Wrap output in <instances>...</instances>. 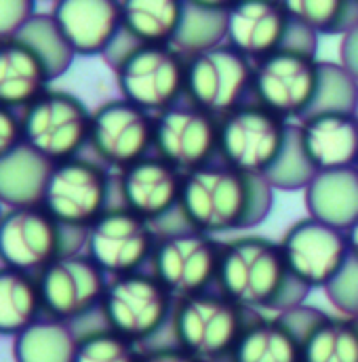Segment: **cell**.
I'll return each mask as SVG.
<instances>
[{
	"instance_id": "6da1fadb",
	"label": "cell",
	"mask_w": 358,
	"mask_h": 362,
	"mask_svg": "<svg viewBox=\"0 0 358 362\" xmlns=\"http://www.w3.org/2000/svg\"><path fill=\"white\" fill-rule=\"evenodd\" d=\"M266 177L245 175L224 163H209L183 173L178 217L183 228L217 236L260 226L272 209Z\"/></svg>"
},
{
	"instance_id": "7a4b0ae2",
	"label": "cell",
	"mask_w": 358,
	"mask_h": 362,
	"mask_svg": "<svg viewBox=\"0 0 358 362\" xmlns=\"http://www.w3.org/2000/svg\"><path fill=\"white\" fill-rule=\"evenodd\" d=\"M215 291L249 314L289 312L310 293L289 272L280 245L258 234H238L221 245Z\"/></svg>"
},
{
	"instance_id": "3957f363",
	"label": "cell",
	"mask_w": 358,
	"mask_h": 362,
	"mask_svg": "<svg viewBox=\"0 0 358 362\" xmlns=\"http://www.w3.org/2000/svg\"><path fill=\"white\" fill-rule=\"evenodd\" d=\"M87 230L59 223L42 204L6 209L0 219V264L38 274L55 259L85 251Z\"/></svg>"
},
{
	"instance_id": "277c9868",
	"label": "cell",
	"mask_w": 358,
	"mask_h": 362,
	"mask_svg": "<svg viewBox=\"0 0 358 362\" xmlns=\"http://www.w3.org/2000/svg\"><path fill=\"white\" fill-rule=\"evenodd\" d=\"M249 316L219 291H204L175 301L169 331L200 362H228Z\"/></svg>"
},
{
	"instance_id": "5b68a950",
	"label": "cell",
	"mask_w": 358,
	"mask_h": 362,
	"mask_svg": "<svg viewBox=\"0 0 358 362\" xmlns=\"http://www.w3.org/2000/svg\"><path fill=\"white\" fill-rule=\"evenodd\" d=\"M175 299L148 270L112 276L99 303L101 322L137 346L169 329Z\"/></svg>"
},
{
	"instance_id": "8992f818",
	"label": "cell",
	"mask_w": 358,
	"mask_h": 362,
	"mask_svg": "<svg viewBox=\"0 0 358 362\" xmlns=\"http://www.w3.org/2000/svg\"><path fill=\"white\" fill-rule=\"evenodd\" d=\"M291 122L249 99L217 124V160L245 175L266 177L289 137Z\"/></svg>"
},
{
	"instance_id": "52a82bcc",
	"label": "cell",
	"mask_w": 358,
	"mask_h": 362,
	"mask_svg": "<svg viewBox=\"0 0 358 362\" xmlns=\"http://www.w3.org/2000/svg\"><path fill=\"white\" fill-rule=\"evenodd\" d=\"M321 85L316 53L280 47L253 62L251 99L266 105L287 122L301 120L314 105Z\"/></svg>"
},
{
	"instance_id": "ba28073f",
	"label": "cell",
	"mask_w": 358,
	"mask_h": 362,
	"mask_svg": "<svg viewBox=\"0 0 358 362\" xmlns=\"http://www.w3.org/2000/svg\"><path fill=\"white\" fill-rule=\"evenodd\" d=\"M185 55L173 45H135L112 68L120 97L161 114L183 101Z\"/></svg>"
},
{
	"instance_id": "9c48e42d",
	"label": "cell",
	"mask_w": 358,
	"mask_h": 362,
	"mask_svg": "<svg viewBox=\"0 0 358 362\" xmlns=\"http://www.w3.org/2000/svg\"><path fill=\"white\" fill-rule=\"evenodd\" d=\"M91 114L76 95L47 89L21 112L23 141L51 163L81 156L89 148Z\"/></svg>"
},
{
	"instance_id": "30bf717a",
	"label": "cell",
	"mask_w": 358,
	"mask_h": 362,
	"mask_svg": "<svg viewBox=\"0 0 358 362\" xmlns=\"http://www.w3.org/2000/svg\"><path fill=\"white\" fill-rule=\"evenodd\" d=\"M185 93L192 105L221 118L251 97L253 62L228 42L185 57Z\"/></svg>"
},
{
	"instance_id": "8fae6325",
	"label": "cell",
	"mask_w": 358,
	"mask_h": 362,
	"mask_svg": "<svg viewBox=\"0 0 358 362\" xmlns=\"http://www.w3.org/2000/svg\"><path fill=\"white\" fill-rule=\"evenodd\" d=\"M114 181L99 160L74 156L55 163L42 206L64 226L89 230L114 202Z\"/></svg>"
},
{
	"instance_id": "7c38bea8",
	"label": "cell",
	"mask_w": 358,
	"mask_h": 362,
	"mask_svg": "<svg viewBox=\"0 0 358 362\" xmlns=\"http://www.w3.org/2000/svg\"><path fill=\"white\" fill-rule=\"evenodd\" d=\"M221 245L215 236L190 228L161 232L150 272L175 301L211 291L219 270Z\"/></svg>"
},
{
	"instance_id": "4fadbf2b",
	"label": "cell",
	"mask_w": 358,
	"mask_h": 362,
	"mask_svg": "<svg viewBox=\"0 0 358 362\" xmlns=\"http://www.w3.org/2000/svg\"><path fill=\"white\" fill-rule=\"evenodd\" d=\"M158 230L122 204H112L87 230L85 253L112 276L142 272L150 266Z\"/></svg>"
},
{
	"instance_id": "5bb4252c",
	"label": "cell",
	"mask_w": 358,
	"mask_h": 362,
	"mask_svg": "<svg viewBox=\"0 0 358 362\" xmlns=\"http://www.w3.org/2000/svg\"><path fill=\"white\" fill-rule=\"evenodd\" d=\"M278 245L293 278L310 291L327 288L350 262L346 230L312 215L289 226Z\"/></svg>"
},
{
	"instance_id": "9a60e30c",
	"label": "cell",
	"mask_w": 358,
	"mask_h": 362,
	"mask_svg": "<svg viewBox=\"0 0 358 362\" xmlns=\"http://www.w3.org/2000/svg\"><path fill=\"white\" fill-rule=\"evenodd\" d=\"M89 148L103 167L127 169L154 152V114L125 97L101 103L91 114Z\"/></svg>"
},
{
	"instance_id": "2e32d148",
	"label": "cell",
	"mask_w": 358,
	"mask_h": 362,
	"mask_svg": "<svg viewBox=\"0 0 358 362\" xmlns=\"http://www.w3.org/2000/svg\"><path fill=\"white\" fill-rule=\"evenodd\" d=\"M36 280L42 314L76 325L99 310L110 276L81 251L55 259Z\"/></svg>"
},
{
	"instance_id": "e0dca14e",
	"label": "cell",
	"mask_w": 358,
	"mask_h": 362,
	"mask_svg": "<svg viewBox=\"0 0 358 362\" xmlns=\"http://www.w3.org/2000/svg\"><path fill=\"white\" fill-rule=\"evenodd\" d=\"M219 118L179 101L154 116V154L181 173L196 171L217 158Z\"/></svg>"
},
{
	"instance_id": "ac0fdd59",
	"label": "cell",
	"mask_w": 358,
	"mask_h": 362,
	"mask_svg": "<svg viewBox=\"0 0 358 362\" xmlns=\"http://www.w3.org/2000/svg\"><path fill=\"white\" fill-rule=\"evenodd\" d=\"M183 173L156 154L118 171L114 180V194L118 202L146 221L154 223L161 232L171 219H178Z\"/></svg>"
},
{
	"instance_id": "d6986e66",
	"label": "cell",
	"mask_w": 358,
	"mask_h": 362,
	"mask_svg": "<svg viewBox=\"0 0 358 362\" xmlns=\"http://www.w3.org/2000/svg\"><path fill=\"white\" fill-rule=\"evenodd\" d=\"M295 127L301 150L316 173L357 169L358 120L354 112H310Z\"/></svg>"
},
{
	"instance_id": "ffe728a7",
	"label": "cell",
	"mask_w": 358,
	"mask_h": 362,
	"mask_svg": "<svg viewBox=\"0 0 358 362\" xmlns=\"http://www.w3.org/2000/svg\"><path fill=\"white\" fill-rule=\"evenodd\" d=\"M291 23L282 0H236L226 11V42L258 62L284 47Z\"/></svg>"
},
{
	"instance_id": "44dd1931",
	"label": "cell",
	"mask_w": 358,
	"mask_h": 362,
	"mask_svg": "<svg viewBox=\"0 0 358 362\" xmlns=\"http://www.w3.org/2000/svg\"><path fill=\"white\" fill-rule=\"evenodd\" d=\"M282 316L301 335V362H358V316L293 308Z\"/></svg>"
},
{
	"instance_id": "7402d4cb",
	"label": "cell",
	"mask_w": 358,
	"mask_h": 362,
	"mask_svg": "<svg viewBox=\"0 0 358 362\" xmlns=\"http://www.w3.org/2000/svg\"><path fill=\"white\" fill-rule=\"evenodd\" d=\"M76 55H103L122 30L120 0H55L51 11Z\"/></svg>"
},
{
	"instance_id": "603a6c76",
	"label": "cell",
	"mask_w": 358,
	"mask_h": 362,
	"mask_svg": "<svg viewBox=\"0 0 358 362\" xmlns=\"http://www.w3.org/2000/svg\"><path fill=\"white\" fill-rule=\"evenodd\" d=\"M228 362H301V335L282 314H251Z\"/></svg>"
},
{
	"instance_id": "cb8c5ba5",
	"label": "cell",
	"mask_w": 358,
	"mask_h": 362,
	"mask_svg": "<svg viewBox=\"0 0 358 362\" xmlns=\"http://www.w3.org/2000/svg\"><path fill=\"white\" fill-rule=\"evenodd\" d=\"M40 57L19 38L0 40V103L8 107H25L51 85Z\"/></svg>"
},
{
	"instance_id": "d4e9b609",
	"label": "cell",
	"mask_w": 358,
	"mask_h": 362,
	"mask_svg": "<svg viewBox=\"0 0 358 362\" xmlns=\"http://www.w3.org/2000/svg\"><path fill=\"white\" fill-rule=\"evenodd\" d=\"M53 165L25 141L17 146L0 158V202L6 209L42 204Z\"/></svg>"
},
{
	"instance_id": "484cf974",
	"label": "cell",
	"mask_w": 358,
	"mask_h": 362,
	"mask_svg": "<svg viewBox=\"0 0 358 362\" xmlns=\"http://www.w3.org/2000/svg\"><path fill=\"white\" fill-rule=\"evenodd\" d=\"M308 215L346 230L358 217V171L316 173L304 189Z\"/></svg>"
},
{
	"instance_id": "4316f807",
	"label": "cell",
	"mask_w": 358,
	"mask_h": 362,
	"mask_svg": "<svg viewBox=\"0 0 358 362\" xmlns=\"http://www.w3.org/2000/svg\"><path fill=\"white\" fill-rule=\"evenodd\" d=\"M76 350V327L47 314L38 316L30 327L13 337L15 362H74Z\"/></svg>"
},
{
	"instance_id": "83f0119b",
	"label": "cell",
	"mask_w": 358,
	"mask_h": 362,
	"mask_svg": "<svg viewBox=\"0 0 358 362\" xmlns=\"http://www.w3.org/2000/svg\"><path fill=\"white\" fill-rule=\"evenodd\" d=\"M122 30L139 45H173L185 0H120Z\"/></svg>"
},
{
	"instance_id": "f1b7e54d",
	"label": "cell",
	"mask_w": 358,
	"mask_h": 362,
	"mask_svg": "<svg viewBox=\"0 0 358 362\" xmlns=\"http://www.w3.org/2000/svg\"><path fill=\"white\" fill-rule=\"evenodd\" d=\"M38 316L42 301L36 276L0 266V335L15 337Z\"/></svg>"
},
{
	"instance_id": "f546056e",
	"label": "cell",
	"mask_w": 358,
	"mask_h": 362,
	"mask_svg": "<svg viewBox=\"0 0 358 362\" xmlns=\"http://www.w3.org/2000/svg\"><path fill=\"white\" fill-rule=\"evenodd\" d=\"M15 38H19L40 57V62L45 64L53 81L64 76L76 57L72 45L68 42V38L64 36L62 28L57 25L51 13H36L19 30Z\"/></svg>"
},
{
	"instance_id": "4dcf8cb0",
	"label": "cell",
	"mask_w": 358,
	"mask_h": 362,
	"mask_svg": "<svg viewBox=\"0 0 358 362\" xmlns=\"http://www.w3.org/2000/svg\"><path fill=\"white\" fill-rule=\"evenodd\" d=\"M289 17L316 36H344L358 25L354 0H282Z\"/></svg>"
},
{
	"instance_id": "1f68e13d",
	"label": "cell",
	"mask_w": 358,
	"mask_h": 362,
	"mask_svg": "<svg viewBox=\"0 0 358 362\" xmlns=\"http://www.w3.org/2000/svg\"><path fill=\"white\" fill-rule=\"evenodd\" d=\"M79 350L74 362H139L142 350L131 339L108 329L103 322L97 327H76Z\"/></svg>"
},
{
	"instance_id": "d6a6232c",
	"label": "cell",
	"mask_w": 358,
	"mask_h": 362,
	"mask_svg": "<svg viewBox=\"0 0 358 362\" xmlns=\"http://www.w3.org/2000/svg\"><path fill=\"white\" fill-rule=\"evenodd\" d=\"M219 42H226V13L202 11L185 4V17L173 47L187 57Z\"/></svg>"
},
{
	"instance_id": "836d02e7",
	"label": "cell",
	"mask_w": 358,
	"mask_h": 362,
	"mask_svg": "<svg viewBox=\"0 0 358 362\" xmlns=\"http://www.w3.org/2000/svg\"><path fill=\"white\" fill-rule=\"evenodd\" d=\"M316 175V171L312 169V165L308 163L299 137H297V127L295 122H291L289 129V137L284 144V150L280 152L278 160L274 163V167L268 171L266 180L274 189H306V185L310 180Z\"/></svg>"
},
{
	"instance_id": "e575fe53",
	"label": "cell",
	"mask_w": 358,
	"mask_h": 362,
	"mask_svg": "<svg viewBox=\"0 0 358 362\" xmlns=\"http://www.w3.org/2000/svg\"><path fill=\"white\" fill-rule=\"evenodd\" d=\"M357 95L358 81L342 64L321 62V85H318L316 101L310 112H321V110L352 112Z\"/></svg>"
},
{
	"instance_id": "d590c367",
	"label": "cell",
	"mask_w": 358,
	"mask_h": 362,
	"mask_svg": "<svg viewBox=\"0 0 358 362\" xmlns=\"http://www.w3.org/2000/svg\"><path fill=\"white\" fill-rule=\"evenodd\" d=\"M36 15V0H0V40L15 38Z\"/></svg>"
},
{
	"instance_id": "8d00e7d4",
	"label": "cell",
	"mask_w": 358,
	"mask_h": 362,
	"mask_svg": "<svg viewBox=\"0 0 358 362\" xmlns=\"http://www.w3.org/2000/svg\"><path fill=\"white\" fill-rule=\"evenodd\" d=\"M21 144H23L21 116L15 112V107L0 103V158L13 152Z\"/></svg>"
},
{
	"instance_id": "74e56055",
	"label": "cell",
	"mask_w": 358,
	"mask_h": 362,
	"mask_svg": "<svg viewBox=\"0 0 358 362\" xmlns=\"http://www.w3.org/2000/svg\"><path fill=\"white\" fill-rule=\"evenodd\" d=\"M139 362H200L196 356H192L190 352H185L183 348H179L178 344H167V346H156L150 348L146 352H142V361Z\"/></svg>"
},
{
	"instance_id": "f35d334b",
	"label": "cell",
	"mask_w": 358,
	"mask_h": 362,
	"mask_svg": "<svg viewBox=\"0 0 358 362\" xmlns=\"http://www.w3.org/2000/svg\"><path fill=\"white\" fill-rule=\"evenodd\" d=\"M340 64L358 81V25L342 36Z\"/></svg>"
},
{
	"instance_id": "ab89813d",
	"label": "cell",
	"mask_w": 358,
	"mask_h": 362,
	"mask_svg": "<svg viewBox=\"0 0 358 362\" xmlns=\"http://www.w3.org/2000/svg\"><path fill=\"white\" fill-rule=\"evenodd\" d=\"M236 0H185V4L202 8V11H213V13H226Z\"/></svg>"
},
{
	"instance_id": "60d3db41",
	"label": "cell",
	"mask_w": 358,
	"mask_h": 362,
	"mask_svg": "<svg viewBox=\"0 0 358 362\" xmlns=\"http://www.w3.org/2000/svg\"><path fill=\"white\" fill-rule=\"evenodd\" d=\"M346 238H348V249H350V259L358 264V217L352 226L346 228Z\"/></svg>"
},
{
	"instance_id": "b9f144b4",
	"label": "cell",
	"mask_w": 358,
	"mask_h": 362,
	"mask_svg": "<svg viewBox=\"0 0 358 362\" xmlns=\"http://www.w3.org/2000/svg\"><path fill=\"white\" fill-rule=\"evenodd\" d=\"M352 112H354V116H357V120H358V95H357V101H354V110H352Z\"/></svg>"
},
{
	"instance_id": "7bdbcfd3",
	"label": "cell",
	"mask_w": 358,
	"mask_h": 362,
	"mask_svg": "<svg viewBox=\"0 0 358 362\" xmlns=\"http://www.w3.org/2000/svg\"><path fill=\"white\" fill-rule=\"evenodd\" d=\"M2 206H4V204L0 202V219H2V215H4V211H2Z\"/></svg>"
},
{
	"instance_id": "ee69618b",
	"label": "cell",
	"mask_w": 358,
	"mask_h": 362,
	"mask_svg": "<svg viewBox=\"0 0 358 362\" xmlns=\"http://www.w3.org/2000/svg\"><path fill=\"white\" fill-rule=\"evenodd\" d=\"M354 2H357V4H358V0H354Z\"/></svg>"
},
{
	"instance_id": "f6af8a7d",
	"label": "cell",
	"mask_w": 358,
	"mask_h": 362,
	"mask_svg": "<svg viewBox=\"0 0 358 362\" xmlns=\"http://www.w3.org/2000/svg\"><path fill=\"white\" fill-rule=\"evenodd\" d=\"M357 171H358V165H357Z\"/></svg>"
}]
</instances>
